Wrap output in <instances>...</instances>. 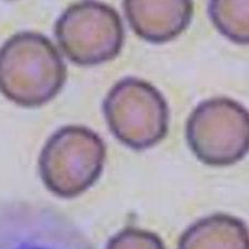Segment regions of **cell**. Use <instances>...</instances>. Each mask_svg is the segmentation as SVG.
<instances>
[{"instance_id":"cell-1","label":"cell","mask_w":249,"mask_h":249,"mask_svg":"<svg viewBox=\"0 0 249 249\" xmlns=\"http://www.w3.org/2000/svg\"><path fill=\"white\" fill-rule=\"evenodd\" d=\"M68 78L61 53L40 33H17L0 47V92L23 107H41Z\"/></svg>"},{"instance_id":"cell-2","label":"cell","mask_w":249,"mask_h":249,"mask_svg":"<svg viewBox=\"0 0 249 249\" xmlns=\"http://www.w3.org/2000/svg\"><path fill=\"white\" fill-rule=\"evenodd\" d=\"M107 146L97 132L84 126L62 127L42 147L38 160L46 188L62 198H74L98 181L105 164Z\"/></svg>"},{"instance_id":"cell-3","label":"cell","mask_w":249,"mask_h":249,"mask_svg":"<svg viewBox=\"0 0 249 249\" xmlns=\"http://www.w3.org/2000/svg\"><path fill=\"white\" fill-rule=\"evenodd\" d=\"M103 114L113 136L132 150L159 144L169 129L165 97L151 83L137 77L121 79L109 89Z\"/></svg>"},{"instance_id":"cell-4","label":"cell","mask_w":249,"mask_h":249,"mask_svg":"<svg viewBox=\"0 0 249 249\" xmlns=\"http://www.w3.org/2000/svg\"><path fill=\"white\" fill-rule=\"evenodd\" d=\"M185 133L191 151L204 164L233 165L248 153L249 114L230 98L205 100L190 114Z\"/></svg>"},{"instance_id":"cell-5","label":"cell","mask_w":249,"mask_h":249,"mask_svg":"<svg viewBox=\"0 0 249 249\" xmlns=\"http://www.w3.org/2000/svg\"><path fill=\"white\" fill-rule=\"evenodd\" d=\"M54 35L68 59L81 66L114 60L124 41L119 13L99 1L71 4L55 22Z\"/></svg>"},{"instance_id":"cell-6","label":"cell","mask_w":249,"mask_h":249,"mask_svg":"<svg viewBox=\"0 0 249 249\" xmlns=\"http://www.w3.org/2000/svg\"><path fill=\"white\" fill-rule=\"evenodd\" d=\"M123 7L136 35L154 44L181 35L190 25L194 11V3L189 0H126Z\"/></svg>"},{"instance_id":"cell-7","label":"cell","mask_w":249,"mask_h":249,"mask_svg":"<svg viewBox=\"0 0 249 249\" xmlns=\"http://www.w3.org/2000/svg\"><path fill=\"white\" fill-rule=\"evenodd\" d=\"M177 249H249L248 230L233 215L212 214L186 229Z\"/></svg>"},{"instance_id":"cell-8","label":"cell","mask_w":249,"mask_h":249,"mask_svg":"<svg viewBox=\"0 0 249 249\" xmlns=\"http://www.w3.org/2000/svg\"><path fill=\"white\" fill-rule=\"evenodd\" d=\"M248 0H214L208 4V14L215 28L233 42L247 45L249 41Z\"/></svg>"},{"instance_id":"cell-9","label":"cell","mask_w":249,"mask_h":249,"mask_svg":"<svg viewBox=\"0 0 249 249\" xmlns=\"http://www.w3.org/2000/svg\"><path fill=\"white\" fill-rule=\"evenodd\" d=\"M105 249H166L155 233L138 228H126L109 239Z\"/></svg>"}]
</instances>
